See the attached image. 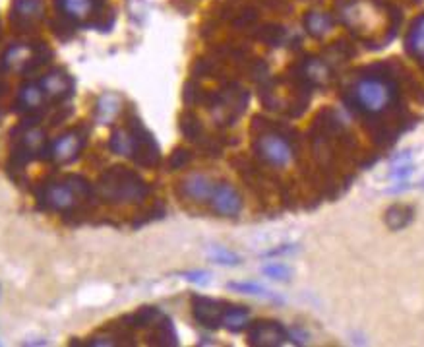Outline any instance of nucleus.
Returning <instances> with one entry per match:
<instances>
[{
  "label": "nucleus",
  "instance_id": "f257e3e1",
  "mask_svg": "<svg viewBox=\"0 0 424 347\" xmlns=\"http://www.w3.org/2000/svg\"><path fill=\"white\" fill-rule=\"evenodd\" d=\"M99 192L107 202L130 204L144 200L149 189L134 171L126 167H112L101 177Z\"/></svg>",
  "mask_w": 424,
  "mask_h": 347
},
{
  "label": "nucleus",
  "instance_id": "b1692460",
  "mask_svg": "<svg viewBox=\"0 0 424 347\" xmlns=\"http://www.w3.org/2000/svg\"><path fill=\"white\" fill-rule=\"evenodd\" d=\"M210 256H212L213 262H217L221 266H238L240 264V256L223 247H213Z\"/></svg>",
  "mask_w": 424,
  "mask_h": 347
},
{
  "label": "nucleus",
  "instance_id": "bb28decb",
  "mask_svg": "<svg viewBox=\"0 0 424 347\" xmlns=\"http://www.w3.org/2000/svg\"><path fill=\"white\" fill-rule=\"evenodd\" d=\"M184 280H188L190 283H198V285H205L210 281V272L205 270H194V272H184L182 274Z\"/></svg>",
  "mask_w": 424,
  "mask_h": 347
},
{
  "label": "nucleus",
  "instance_id": "7ed1b4c3",
  "mask_svg": "<svg viewBox=\"0 0 424 347\" xmlns=\"http://www.w3.org/2000/svg\"><path fill=\"white\" fill-rule=\"evenodd\" d=\"M88 194H90L88 180L74 175V177H68L62 182L45 184L41 200H43V206L55 210V212H66V210H72L78 204L79 198H84Z\"/></svg>",
  "mask_w": 424,
  "mask_h": 347
},
{
  "label": "nucleus",
  "instance_id": "0eeeda50",
  "mask_svg": "<svg viewBox=\"0 0 424 347\" xmlns=\"http://www.w3.org/2000/svg\"><path fill=\"white\" fill-rule=\"evenodd\" d=\"M225 309H227V304L217 301V299L201 297V295H194V297H192V313H194V318H196V322L203 326V328H219Z\"/></svg>",
  "mask_w": 424,
  "mask_h": 347
},
{
  "label": "nucleus",
  "instance_id": "9b49d317",
  "mask_svg": "<svg viewBox=\"0 0 424 347\" xmlns=\"http://www.w3.org/2000/svg\"><path fill=\"white\" fill-rule=\"evenodd\" d=\"M123 109V99L119 93L114 91H105L101 93L99 99L95 103V123L97 124H111L119 117V112Z\"/></svg>",
  "mask_w": 424,
  "mask_h": 347
},
{
  "label": "nucleus",
  "instance_id": "20e7f679",
  "mask_svg": "<svg viewBox=\"0 0 424 347\" xmlns=\"http://www.w3.org/2000/svg\"><path fill=\"white\" fill-rule=\"evenodd\" d=\"M254 147H256L258 156L273 167H287L295 159V152L289 142L275 132H264L258 136Z\"/></svg>",
  "mask_w": 424,
  "mask_h": 347
},
{
  "label": "nucleus",
  "instance_id": "9d476101",
  "mask_svg": "<svg viewBox=\"0 0 424 347\" xmlns=\"http://www.w3.org/2000/svg\"><path fill=\"white\" fill-rule=\"evenodd\" d=\"M45 95L53 97V99H68L74 93V82L68 76L64 70H51L49 74L43 76L41 84H39Z\"/></svg>",
  "mask_w": 424,
  "mask_h": 347
},
{
  "label": "nucleus",
  "instance_id": "c85d7f7f",
  "mask_svg": "<svg viewBox=\"0 0 424 347\" xmlns=\"http://www.w3.org/2000/svg\"><path fill=\"white\" fill-rule=\"evenodd\" d=\"M419 189H424V180H421V182H419Z\"/></svg>",
  "mask_w": 424,
  "mask_h": 347
},
{
  "label": "nucleus",
  "instance_id": "393cba45",
  "mask_svg": "<svg viewBox=\"0 0 424 347\" xmlns=\"http://www.w3.org/2000/svg\"><path fill=\"white\" fill-rule=\"evenodd\" d=\"M16 14L25 18V20H34L41 14V2L39 0H18Z\"/></svg>",
  "mask_w": 424,
  "mask_h": 347
},
{
  "label": "nucleus",
  "instance_id": "423d86ee",
  "mask_svg": "<svg viewBox=\"0 0 424 347\" xmlns=\"http://www.w3.org/2000/svg\"><path fill=\"white\" fill-rule=\"evenodd\" d=\"M210 202H212L213 210L219 215H225V217H236L238 213L242 212V198H240V194H238L235 187L229 184V182H217L213 187Z\"/></svg>",
  "mask_w": 424,
  "mask_h": 347
},
{
  "label": "nucleus",
  "instance_id": "39448f33",
  "mask_svg": "<svg viewBox=\"0 0 424 347\" xmlns=\"http://www.w3.org/2000/svg\"><path fill=\"white\" fill-rule=\"evenodd\" d=\"M130 132L134 136V159L138 165H144V167H151L159 163V146L155 144L151 132L145 128L140 121H132L130 123Z\"/></svg>",
  "mask_w": 424,
  "mask_h": 347
},
{
  "label": "nucleus",
  "instance_id": "4468645a",
  "mask_svg": "<svg viewBox=\"0 0 424 347\" xmlns=\"http://www.w3.org/2000/svg\"><path fill=\"white\" fill-rule=\"evenodd\" d=\"M43 103H45V91L41 86H37V84L22 86L20 95H18V105L23 111H37L43 107Z\"/></svg>",
  "mask_w": 424,
  "mask_h": 347
},
{
  "label": "nucleus",
  "instance_id": "4be33fe9",
  "mask_svg": "<svg viewBox=\"0 0 424 347\" xmlns=\"http://www.w3.org/2000/svg\"><path fill=\"white\" fill-rule=\"evenodd\" d=\"M229 289H235L238 293H246V295H256V297H264V299H271V301H279L275 295L271 291H268L264 285L260 283H250V281H245V283H229Z\"/></svg>",
  "mask_w": 424,
  "mask_h": 347
},
{
  "label": "nucleus",
  "instance_id": "f3484780",
  "mask_svg": "<svg viewBox=\"0 0 424 347\" xmlns=\"http://www.w3.org/2000/svg\"><path fill=\"white\" fill-rule=\"evenodd\" d=\"M304 27L312 37L320 39V37H325L332 32V18L324 12H308L306 18H304Z\"/></svg>",
  "mask_w": 424,
  "mask_h": 347
},
{
  "label": "nucleus",
  "instance_id": "412c9836",
  "mask_svg": "<svg viewBox=\"0 0 424 347\" xmlns=\"http://www.w3.org/2000/svg\"><path fill=\"white\" fill-rule=\"evenodd\" d=\"M45 146V132L41 128H27L25 134L22 136V149L23 154H39Z\"/></svg>",
  "mask_w": 424,
  "mask_h": 347
},
{
  "label": "nucleus",
  "instance_id": "5701e85b",
  "mask_svg": "<svg viewBox=\"0 0 424 347\" xmlns=\"http://www.w3.org/2000/svg\"><path fill=\"white\" fill-rule=\"evenodd\" d=\"M32 58H34V55H32V51L27 47H14V49H10L8 56H6V62L12 68H16V70H23L32 62Z\"/></svg>",
  "mask_w": 424,
  "mask_h": 347
},
{
  "label": "nucleus",
  "instance_id": "a211bd4d",
  "mask_svg": "<svg viewBox=\"0 0 424 347\" xmlns=\"http://www.w3.org/2000/svg\"><path fill=\"white\" fill-rule=\"evenodd\" d=\"M414 210L411 206H401V204H395L391 206L390 210L386 212V225L390 227L391 231H399L403 227L413 222Z\"/></svg>",
  "mask_w": 424,
  "mask_h": 347
},
{
  "label": "nucleus",
  "instance_id": "2eb2a0df",
  "mask_svg": "<svg viewBox=\"0 0 424 347\" xmlns=\"http://www.w3.org/2000/svg\"><path fill=\"white\" fill-rule=\"evenodd\" d=\"M248 322H250V311L246 307H236V304H229L225 309L223 318H221V326H225L231 332L245 330Z\"/></svg>",
  "mask_w": 424,
  "mask_h": 347
},
{
  "label": "nucleus",
  "instance_id": "f8f14e48",
  "mask_svg": "<svg viewBox=\"0 0 424 347\" xmlns=\"http://www.w3.org/2000/svg\"><path fill=\"white\" fill-rule=\"evenodd\" d=\"M215 182L212 179H208L201 173H194L188 175L186 179L182 180V192L184 196H188L190 200L194 202H208L212 198V192Z\"/></svg>",
  "mask_w": 424,
  "mask_h": 347
},
{
  "label": "nucleus",
  "instance_id": "6ab92c4d",
  "mask_svg": "<svg viewBox=\"0 0 424 347\" xmlns=\"http://www.w3.org/2000/svg\"><path fill=\"white\" fill-rule=\"evenodd\" d=\"M58 4L68 18H72L76 22L90 18L93 14V8H95L93 0H58Z\"/></svg>",
  "mask_w": 424,
  "mask_h": 347
},
{
  "label": "nucleus",
  "instance_id": "1a4fd4ad",
  "mask_svg": "<svg viewBox=\"0 0 424 347\" xmlns=\"http://www.w3.org/2000/svg\"><path fill=\"white\" fill-rule=\"evenodd\" d=\"M82 147H84V136L79 134L78 130H68V132L56 138L55 144L51 146L49 157L55 163L64 165V163H70L79 156Z\"/></svg>",
  "mask_w": 424,
  "mask_h": 347
},
{
  "label": "nucleus",
  "instance_id": "aec40b11",
  "mask_svg": "<svg viewBox=\"0 0 424 347\" xmlns=\"http://www.w3.org/2000/svg\"><path fill=\"white\" fill-rule=\"evenodd\" d=\"M304 78L308 80L310 84H314V86H324L325 82L329 80V68L322 60L310 58L304 64Z\"/></svg>",
  "mask_w": 424,
  "mask_h": 347
},
{
  "label": "nucleus",
  "instance_id": "6e6552de",
  "mask_svg": "<svg viewBox=\"0 0 424 347\" xmlns=\"http://www.w3.org/2000/svg\"><path fill=\"white\" fill-rule=\"evenodd\" d=\"M289 332L279 324V322H256V324L250 326L248 330V339L252 346H262V347H275L285 344L289 339Z\"/></svg>",
  "mask_w": 424,
  "mask_h": 347
},
{
  "label": "nucleus",
  "instance_id": "dca6fc26",
  "mask_svg": "<svg viewBox=\"0 0 424 347\" xmlns=\"http://www.w3.org/2000/svg\"><path fill=\"white\" fill-rule=\"evenodd\" d=\"M109 147L116 156L134 157V136L130 132V128L114 130L111 134V140H109Z\"/></svg>",
  "mask_w": 424,
  "mask_h": 347
},
{
  "label": "nucleus",
  "instance_id": "f03ea898",
  "mask_svg": "<svg viewBox=\"0 0 424 347\" xmlns=\"http://www.w3.org/2000/svg\"><path fill=\"white\" fill-rule=\"evenodd\" d=\"M353 97L360 111L366 115H379L388 111L395 101V84L390 78L366 76L358 80L353 90Z\"/></svg>",
  "mask_w": 424,
  "mask_h": 347
},
{
  "label": "nucleus",
  "instance_id": "ddd939ff",
  "mask_svg": "<svg viewBox=\"0 0 424 347\" xmlns=\"http://www.w3.org/2000/svg\"><path fill=\"white\" fill-rule=\"evenodd\" d=\"M405 47L409 55L424 60V14L419 16L411 25L407 39H405Z\"/></svg>",
  "mask_w": 424,
  "mask_h": 347
},
{
  "label": "nucleus",
  "instance_id": "cd10ccee",
  "mask_svg": "<svg viewBox=\"0 0 424 347\" xmlns=\"http://www.w3.org/2000/svg\"><path fill=\"white\" fill-rule=\"evenodd\" d=\"M188 152H177L175 156H173V159H171V167L173 169H177L180 167V165H186L188 163Z\"/></svg>",
  "mask_w": 424,
  "mask_h": 347
},
{
  "label": "nucleus",
  "instance_id": "a878e982",
  "mask_svg": "<svg viewBox=\"0 0 424 347\" xmlns=\"http://www.w3.org/2000/svg\"><path fill=\"white\" fill-rule=\"evenodd\" d=\"M262 272L275 281H289L290 278V270L285 264H269V266H264Z\"/></svg>",
  "mask_w": 424,
  "mask_h": 347
}]
</instances>
